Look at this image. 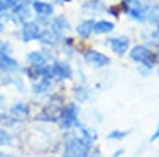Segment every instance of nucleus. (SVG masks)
<instances>
[{
  "label": "nucleus",
  "instance_id": "obj_4",
  "mask_svg": "<svg viewBox=\"0 0 159 157\" xmlns=\"http://www.w3.org/2000/svg\"><path fill=\"white\" fill-rule=\"evenodd\" d=\"M85 61L93 67H106V66L111 64V59H109L107 55L100 54V52H97V50H88L87 54H85Z\"/></svg>",
  "mask_w": 159,
  "mask_h": 157
},
{
  "label": "nucleus",
  "instance_id": "obj_38",
  "mask_svg": "<svg viewBox=\"0 0 159 157\" xmlns=\"http://www.w3.org/2000/svg\"><path fill=\"white\" fill-rule=\"evenodd\" d=\"M157 73H159V69H157Z\"/></svg>",
  "mask_w": 159,
  "mask_h": 157
},
{
  "label": "nucleus",
  "instance_id": "obj_23",
  "mask_svg": "<svg viewBox=\"0 0 159 157\" xmlns=\"http://www.w3.org/2000/svg\"><path fill=\"white\" fill-rule=\"evenodd\" d=\"M75 95H76V98H78V100H88V98H90V92L87 90V88H76L75 90Z\"/></svg>",
  "mask_w": 159,
  "mask_h": 157
},
{
  "label": "nucleus",
  "instance_id": "obj_11",
  "mask_svg": "<svg viewBox=\"0 0 159 157\" xmlns=\"http://www.w3.org/2000/svg\"><path fill=\"white\" fill-rule=\"evenodd\" d=\"M26 61H28L30 66H45L47 55H45V52H30L26 55Z\"/></svg>",
  "mask_w": 159,
  "mask_h": 157
},
{
  "label": "nucleus",
  "instance_id": "obj_36",
  "mask_svg": "<svg viewBox=\"0 0 159 157\" xmlns=\"http://www.w3.org/2000/svg\"><path fill=\"white\" fill-rule=\"evenodd\" d=\"M62 2H71V0H62Z\"/></svg>",
  "mask_w": 159,
  "mask_h": 157
},
{
  "label": "nucleus",
  "instance_id": "obj_24",
  "mask_svg": "<svg viewBox=\"0 0 159 157\" xmlns=\"http://www.w3.org/2000/svg\"><path fill=\"white\" fill-rule=\"evenodd\" d=\"M128 133L130 131H111V133L107 135V138L109 140H121V138H125V137H128Z\"/></svg>",
  "mask_w": 159,
  "mask_h": 157
},
{
  "label": "nucleus",
  "instance_id": "obj_18",
  "mask_svg": "<svg viewBox=\"0 0 159 157\" xmlns=\"http://www.w3.org/2000/svg\"><path fill=\"white\" fill-rule=\"evenodd\" d=\"M50 83H52V79H40L38 83H35L33 85V92L35 93H43V92H47L48 88H50Z\"/></svg>",
  "mask_w": 159,
  "mask_h": 157
},
{
  "label": "nucleus",
  "instance_id": "obj_3",
  "mask_svg": "<svg viewBox=\"0 0 159 157\" xmlns=\"http://www.w3.org/2000/svg\"><path fill=\"white\" fill-rule=\"evenodd\" d=\"M130 57L135 62H140L142 66H151L154 64V54L149 50L147 47H143V45H137L130 50Z\"/></svg>",
  "mask_w": 159,
  "mask_h": 157
},
{
  "label": "nucleus",
  "instance_id": "obj_10",
  "mask_svg": "<svg viewBox=\"0 0 159 157\" xmlns=\"http://www.w3.org/2000/svg\"><path fill=\"white\" fill-rule=\"evenodd\" d=\"M19 69V64L16 59H12L11 55H0V71L4 73H14Z\"/></svg>",
  "mask_w": 159,
  "mask_h": 157
},
{
  "label": "nucleus",
  "instance_id": "obj_33",
  "mask_svg": "<svg viewBox=\"0 0 159 157\" xmlns=\"http://www.w3.org/2000/svg\"><path fill=\"white\" fill-rule=\"evenodd\" d=\"M125 4H131V2H133V0H123Z\"/></svg>",
  "mask_w": 159,
  "mask_h": 157
},
{
  "label": "nucleus",
  "instance_id": "obj_21",
  "mask_svg": "<svg viewBox=\"0 0 159 157\" xmlns=\"http://www.w3.org/2000/svg\"><path fill=\"white\" fill-rule=\"evenodd\" d=\"M11 141H12V135L5 130H0V147L11 145Z\"/></svg>",
  "mask_w": 159,
  "mask_h": 157
},
{
  "label": "nucleus",
  "instance_id": "obj_26",
  "mask_svg": "<svg viewBox=\"0 0 159 157\" xmlns=\"http://www.w3.org/2000/svg\"><path fill=\"white\" fill-rule=\"evenodd\" d=\"M152 36H147V35H143V38L147 40V42H151V43H156L159 45V33H151Z\"/></svg>",
  "mask_w": 159,
  "mask_h": 157
},
{
  "label": "nucleus",
  "instance_id": "obj_31",
  "mask_svg": "<svg viewBox=\"0 0 159 157\" xmlns=\"http://www.w3.org/2000/svg\"><path fill=\"white\" fill-rule=\"evenodd\" d=\"M4 102H5V98H4V95H0V107L4 105Z\"/></svg>",
  "mask_w": 159,
  "mask_h": 157
},
{
  "label": "nucleus",
  "instance_id": "obj_28",
  "mask_svg": "<svg viewBox=\"0 0 159 157\" xmlns=\"http://www.w3.org/2000/svg\"><path fill=\"white\" fill-rule=\"evenodd\" d=\"M7 5H5V2H4V0H0V14H2V12H5V11H7Z\"/></svg>",
  "mask_w": 159,
  "mask_h": 157
},
{
  "label": "nucleus",
  "instance_id": "obj_14",
  "mask_svg": "<svg viewBox=\"0 0 159 157\" xmlns=\"http://www.w3.org/2000/svg\"><path fill=\"white\" fill-rule=\"evenodd\" d=\"M114 29V24L109 23V21H97L93 24V33L97 35H104V33H111Z\"/></svg>",
  "mask_w": 159,
  "mask_h": 157
},
{
  "label": "nucleus",
  "instance_id": "obj_8",
  "mask_svg": "<svg viewBox=\"0 0 159 157\" xmlns=\"http://www.w3.org/2000/svg\"><path fill=\"white\" fill-rule=\"evenodd\" d=\"M50 26H52V31L56 33V38H57V42H59L61 38H62V35L61 33L62 31H69L71 29V26H69V23L64 17H56V19L50 23Z\"/></svg>",
  "mask_w": 159,
  "mask_h": 157
},
{
  "label": "nucleus",
  "instance_id": "obj_13",
  "mask_svg": "<svg viewBox=\"0 0 159 157\" xmlns=\"http://www.w3.org/2000/svg\"><path fill=\"white\" fill-rule=\"evenodd\" d=\"M93 24H95V21H92V19L81 21L76 31H78V35L81 36V38H88V36L93 33Z\"/></svg>",
  "mask_w": 159,
  "mask_h": 157
},
{
  "label": "nucleus",
  "instance_id": "obj_25",
  "mask_svg": "<svg viewBox=\"0 0 159 157\" xmlns=\"http://www.w3.org/2000/svg\"><path fill=\"white\" fill-rule=\"evenodd\" d=\"M11 43L7 42H0V55H11Z\"/></svg>",
  "mask_w": 159,
  "mask_h": 157
},
{
  "label": "nucleus",
  "instance_id": "obj_17",
  "mask_svg": "<svg viewBox=\"0 0 159 157\" xmlns=\"http://www.w3.org/2000/svg\"><path fill=\"white\" fill-rule=\"evenodd\" d=\"M83 11L85 12H102L104 11V4L100 0H88L83 4Z\"/></svg>",
  "mask_w": 159,
  "mask_h": 157
},
{
  "label": "nucleus",
  "instance_id": "obj_29",
  "mask_svg": "<svg viewBox=\"0 0 159 157\" xmlns=\"http://www.w3.org/2000/svg\"><path fill=\"white\" fill-rule=\"evenodd\" d=\"M157 138H159V124H157V130H156V131H154V135H152V137H151V141H154V140H157Z\"/></svg>",
  "mask_w": 159,
  "mask_h": 157
},
{
  "label": "nucleus",
  "instance_id": "obj_6",
  "mask_svg": "<svg viewBox=\"0 0 159 157\" xmlns=\"http://www.w3.org/2000/svg\"><path fill=\"white\" fill-rule=\"evenodd\" d=\"M106 43L112 48L118 55H123L130 47V38L128 36H118V38H109Z\"/></svg>",
  "mask_w": 159,
  "mask_h": 157
},
{
  "label": "nucleus",
  "instance_id": "obj_12",
  "mask_svg": "<svg viewBox=\"0 0 159 157\" xmlns=\"http://www.w3.org/2000/svg\"><path fill=\"white\" fill-rule=\"evenodd\" d=\"M33 11L38 14V16H50L52 12H54V7L47 2H42V0H35L33 2Z\"/></svg>",
  "mask_w": 159,
  "mask_h": 157
},
{
  "label": "nucleus",
  "instance_id": "obj_39",
  "mask_svg": "<svg viewBox=\"0 0 159 157\" xmlns=\"http://www.w3.org/2000/svg\"><path fill=\"white\" fill-rule=\"evenodd\" d=\"M95 157H99V155H95Z\"/></svg>",
  "mask_w": 159,
  "mask_h": 157
},
{
  "label": "nucleus",
  "instance_id": "obj_35",
  "mask_svg": "<svg viewBox=\"0 0 159 157\" xmlns=\"http://www.w3.org/2000/svg\"><path fill=\"white\" fill-rule=\"evenodd\" d=\"M2 29H4V24H2V23H0V31H2Z\"/></svg>",
  "mask_w": 159,
  "mask_h": 157
},
{
  "label": "nucleus",
  "instance_id": "obj_20",
  "mask_svg": "<svg viewBox=\"0 0 159 157\" xmlns=\"http://www.w3.org/2000/svg\"><path fill=\"white\" fill-rule=\"evenodd\" d=\"M17 123L16 118H12L11 114H0V124L4 126H14Z\"/></svg>",
  "mask_w": 159,
  "mask_h": 157
},
{
  "label": "nucleus",
  "instance_id": "obj_15",
  "mask_svg": "<svg viewBox=\"0 0 159 157\" xmlns=\"http://www.w3.org/2000/svg\"><path fill=\"white\" fill-rule=\"evenodd\" d=\"M11 114H12V116H16V118H26V116L30 114L28 104H23V102L14 104V105L11 107Z\"/></svg>",
  "mask_w": 159,
  "mask_h": 157
},
{
  "label": "nucleus",
  "instance_id": "obj_30",
  "mask_svg": "<svg viewBox=\"0 0 159 157\" xmlns=\"http://www.w3.org/2000/svg\"><path fill=\"white\" fill-rule=\"evenodd\" d=\"M0 157H14V155H11V154H5V152H0Z\"/></svg>",
  "mask_w": 159,
  "mask_h": 157
},
{
  "label": "nucleus",
  "instance_id": "obj_37",
  "mask_svg": "<svg viewBox=\"0 0 159 157\" xmlns=\"http://www.w3.org/2000/svg\"><path fill=\"white\" fill-rule=\"evenodd\" d=\"M56 2H62V0H56Z\"/></svg>",
  "mask_w": 159,
  "mask_h": 157
},
{
  "label": "nucleus",
  "instance_id": "obj_32",
  "mask_svg": "<svg viewBox=\"0 0 159 157\" xmlns=\"http://www.w3.org/2000/svg\"><path fill=\"white\" fill-rule=\"evenodd\" d=\"M121 154H123V150H116V154H114V155H112V157H119V155H121Z\"/></svg>",
  "mask_w": 159,
  "mask_h": 157
},
{
  "label": "nucleus",
  "instance_id": "obj_34",
  "mask_svg": "<svg viewBox=\"0 0 159 157\" xmlns=\"http://www.w3.org/2000/svg\"><path fill=\"white\" fill-rule=\"evenodd\" d=\"M62 157H71V155H69V154H66V152H64V155Z\"/></svg>",
  "mask_w": 159,
  "mask_h": 157
},
{
  "label": "nucleus",
  "instance_id": "obj_27",
  "mask_svg": "<svg viewBox=\"0 0 159 157\" xmlns=\"http://www.w3.org/2000/svg\"><path fill=\"white\" fill-rule=\"evenodd\" d=\"M4 2H5V5H7L9 9H12V7H14V5L17 4V0H4Z\"/></svg>",
  "mask_w": 159,
  "mask_h": 157
},
{
  "label": "nucleus",
  "instance_id": "obj_22",
  "mask_svg": "<svg viewBox=\"0 0 159 157\" xmlns=\"http://www.w3.org/2000/svg\"><path fill=\"white\" fill-rule=\"evenodd\" d=\"M80 130H81V138H85V140H88V141H93V140H95V137H97V135L93 133V131H92L90 128L80 126Z\"/></svg>",
  "mask_w": 159,
  "mask_h": 157
},
{
  "label": "nucleus",
  "instance_id": "obj_16",
  "mask_svg": "<svg viewBox=\"0 0 159 157\" xmlns=\"http://www.w3.org/2000/svg\"><path fill=\"white\" fill-rule=\"evenodd\" d=\"M38 40H40L43 45H56V42H57L56 33L52 31V29H43V31H40Z\"/></svg>",
  "mask_w": 159,
  "mask_h": 157
},
{
  "label": "nucleus",
  "instance_id": "obj_9",
  "mask_svg": "<svg viewBox=\"0 0 159 157\" xmlns=\"http://www.w3.org/2000/svg\"><path fill=\"white\" fill-rule=\"evenodd\" d=\"M52 71H54V74H56V76H59V78H62V79L71 78V74H73L69 64L61 62V61H56V62L52 64Z\"/></svg>",
  "mask_w": 159,
  "mask_h": 157
},
{
  "label": "nucleus",
  "instance_id": "obj_7",
  "mask_svg": "<svg viewBox=\"0 0 159 157\" xmlns=\"http://www.w3.org/2000/svg\"><path fill=\"white\" fill-rule=\"evenodd\" d=\"M40 36V28L36 23H31V21H26L23 26V42H33V40H38Z\"/></svg>",
  "mask_w": 159,
  "mask_h": 157
},
{
  "label": "nucleus",
  "instance_id": "obj_2",
  "mask_svg": "<svg viewBox=\"0 0 159 157\" xmlns=\"http://www.w3.org/2000/svg\"><path fill=\"white\" fill-rule=\"evenodd\" d=\"M80 107L76 104H68L62 110L59 112V123L64 130H71L73 126H81L78 121Z\"/></svg>",
  "mask_w": 159,
  "mask_h": 157
},
{
  "label": "nucleus",
  "instance_id": "obj_19",
  "mask_svg": "<svg viewBox=\"0 0 159 157\" xmlns=\"http://www.w3.org/2000/svg\"><path fill=\"white\" fill-rule=\"evenodd\" d=\"M147 19L149 23H159V5H152L149 9V14H147Z\"/></svg>",
  "mask_w": 159,
  "mask_h": 157
},
{
  "label": "nucleus",
  "instance_id": "obj_1",
  "mask_svg": "<svg viewBox=\"0 0 159 157\" xmlns=\"http://www.w3.org/2000/svg\"><path fill=\"white\" fill-rule=\"evenodd\" d=\"M92 141L85 140V138H78V137H71L68 141H66V154H69L71 157H88L90 154V145Z\"/></svg>",
  "mask_w": 159,
  "mask_h": 157
},
{
  "label": "nucleus",
  "instance_id": "obj_5",
  "mask_svg": "<svg viewBox=\"0 0 159 157\" xmlns=\"http://www.w3.org/2000/svg\"><path fill=\"white\" fill-rule=\"evenodd\" d=\"M12 14H14V19H17V23H26L31 17V9L28 7L26 2H17L12 7Z\"/></svg>",
  "mask_w": 159,
  "mask_h": 157
}]
</instances>
